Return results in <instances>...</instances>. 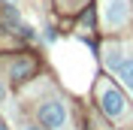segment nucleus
Segmentation results:
<instances>
[{"instance_id":"1","label":"nucleus","mask_w":133,"mask_h":130,"mask_svg":"<svg viewBox=\"0 0 133 130\" xmlns=\"http://www.w3.org/2000/svg\"><path fill=\"white\" fill-rule=\"evenodd\" d=\"M100 106H103V112H106L109 118H121V115L127 112V100H124V94H121L115 85H103V88H100Z\"/></svg>"},{"instance_id":"2","label":"nucleus","mask_w":133,"mask_h":130,"mask_svg":"<svg viewBox=\"0 0 133 130\" xmlns=\"http://www.w3.org/2000/svg\"><path fill=\"white\" fill-rule=\"evenodd\" d=\"M39 124L49 130H61L66 124V109L61 100H45V103L39 106Z\"/></svg>"},{"instance_id":"3","label":"nucleus","mask_w":133,"mask_h":130,"mask_svg":"<svg viewBox=\"0 0 133 130\" xmlns=\"http://www.w3.org/2000/svg\"><path fill=\"white\" fill-rule=\"evenodd\" d=\"M106 67L133 91V55H118V51H109V55H106Z\"/></svg>"},{"instance_id":"4","label":"nucleus","mask_w":133,"mask_h":130,"mask_svg":"<svg viewBox=\"0 0 133 130\" xmlns=\"http://www.w3.org/2000/svg\"><path fill=\"white\" fill-rule=\"evenodd\" d=\"M127 21V0H106V24L118 27Z\"/></svg>"},{"instance_id":"5","label":"nucleus","mask_w":133,"mask_h":130,"mask_svg":"<svg viewBox=\"0 0 133 130\" xmlns=\"http://www.w3.org/2000/svg\"><path fill=\"white\" fill-rule=\"evenodd\" d=\"M30 73H33L30 61H15V64H12V79H15V82H24Z\"/></svg>"},{"instance_id":"6","label":"nucleus","mask_w":133,"mask_h":130,"mask_svg":"<svg viewBox=\"0 0 133 130\" xmlns=\"http://www.w3.org/2000/svg\"><path fill=\"white\" fill-rule=\"evenodd\" d=\"M0 130H9V127H6V124H3V121H0Z\"/></svg>"},{"instance_id":"7","label":"nucleus","mask_w":133,"mask_h":130,"mask_svg":"<svg viewBox=\"0 0 133 130\" xmlns=\"http://www.w3.org/2000/svg\"><path fill=\"white\" fill-rule=\"evenodd\" d=\"M0 100H3V85H0Z\"/></svg>"},{"instance_id":"8","label":"nucleus","mask_w":133,"mask_h":130,"mask_svg":"<svg viewBox=\"0 0 133 130\" xmlns=\"http://www.w3.org/2000/svg\"><path fill=\"white\" fill-rule=\"evenodd\" d=\"M27 130H42V127H27Z\"/></svg>"}]
</instances>
